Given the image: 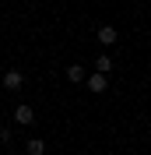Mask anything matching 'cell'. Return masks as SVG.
<instances>
[{
	"mask_svg": "<svg viewBox=\"0 0 151 155\" xmlns=\"http://www.w3.org/2000/svg\"><path fill=\"white\" fill-rule=\"evenodd\" d=\"M21 81H25V78H21V71H14V67L4 74V88H21Z\"/></svg>",
	"mask_w": 151,
	"mask_h": 155,
	"instance_id": "3957f363",
	"label": "cell"
},
{
	"mask_svg": "<svg viewBox=\"0 0 151 155\" xmlns=\"http://www.w3.org/2000/svg\"><path fill=\"white\" fill-rule=\"evenodd\" d=\"M88 88H92V92H105V74H98V71H95V74L88 78Z\"/></svg>",
	"mask_w": 151,
	"mask_h": 155,
	"instance_id": "5b68a950",
	"label": "cell"
},
{
	"mask_svg": "<svg viewBox=\"0 0 151 155\" xmlns=\"http://www.w3.org/2000/svg\"><path fill=\"white\" fill-rule=\"evenodd\" d=\"M67 81H74V85H77V81H85V71L77 67V64H70V67H67Z\"/></svg>",
	"mask_w": 151,
	"mask_h": 155,
	"instance_id": "8992f818",
	"label": "cell"
},
{
	"mask_svg": "<svg viewBox=\"0 0 151 155\" xmlns=\"http://www.w3.org/2000/svg\"><path fill=\"white\" fill-rule=\"evenodd\" d=\"M25 152L28 155H46V141H42V137H32L28 145H25Z\"/></svg>",
	"mask_w": 151,
	"mask_h": 155,
	"instance_id": "277c9868",
	"label": "cell"
},
{
	"mask_svg": "<svg viewBox=\"0 0 151 155\" xmlns=\"http://www.w3.org/2000/svg\"><path fill=\"white\" fill-rule=\"evenodd\" d=\"M14 120H18L21 127H28V124H35V113H32V106H18V109H14Z\"/></svg>",
	"mask_w": 151,
	"mask_h": 155,
	"instance_id": "6da1fadb",
	"label": "cell"
},
{
	"mask_svg": "<svg viewBox=\"0 0 151 155\" xmlns=\"http://www.w3.org/2000/svg\"><path fill=\"white\" fill-rule=\"evenodd\" d=\"M116 39H120V35H116L113 25H102V28H98V42H102V46H113Z\"/></svg>",
	"mask_w": 151,
	"mask_h": 155,
	"instance_id": "7a4b0ae2",
	"label": "cell"
},
{
	"mask_svg": "<svg viewBox=\"0 0 151 155\" xmlns=\"http://www.w3.org/2000/svg\"><path fill=\"white\" fill-rule=\"evenodd\" d=\"M95 71H98V74H109V71H113V60H109V57H98V60H95Z\"/></svg>",
	"mask_w": 151,
	"mask_h": 155,
	"instance_id": "52a82bcc",
	"label": "cell"
}]
</instances>
